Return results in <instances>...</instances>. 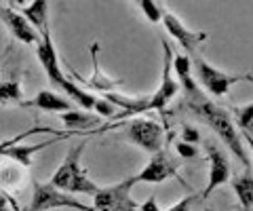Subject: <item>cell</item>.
Segmentation results:
<instances>
[{
    "instance_id": "cell-1",
    "label": "cell",
    "mask_w": 253,
    "mask_h": 211,
    "mask_svg": "<svg viewBox=\"0 0 253 211\" xmlns=\"http://www.w3.org/2000/svg\"><path fill=\"white\" fill-rule=\"evenodd\" d=\"M184 93H186L184 95L186 108H190V110L199 116V119L207 125L213 133H215L221 142L226 144L228 150H230L236 159L245 165V171H251V159L247 156V152H245V146L241 142L239 131H236L234 125H232L230 112H228L226 108H221L219 104H215V101H211L199 87L184 91Z\"/></svg>"
},
{
    "instance_id": "cell-2",
    "label": "cell",
    "mask_w": 253,
    "mask_h": 211,
    "mask_svg": "<svg viewBox=\"0 0 253 211\" xmlns=\"http://www.w3.org/2000/svg\"><path fill=\"white\" fill-rule=\"evenodd\" d=\"M84 146L86 144L81 142L78 146L70 148L66 159L61 161V165L55 169V173L49 179L51 186H55L57 190L66 192V194H72V197H76V194H89V197H93V194L99 190V186L84 173V169L81 165V156H83Z\"/></svg>"
},
{
    "instance_id": "cell-3",
    "label": "cell",
    "mask_w": 253,
    "mask_h": 211,
    "mask_svg": "<svg viewBox=\"0 0 253 211\" xmlns=\"http://www.w3.org/2000/svg\"><path fill=\"white\" fill-rule=\"evenodd\" d=\"M188 57H190V66H192V70L196 72V78H199V83L203 84V89L213 97H224L232 84L251 81V74L221 72V70H217L215 66H211L199 51L192 53V55H188ZM207 93H205V95H207Z\"/></svg>"
},
{
    "instance_id": "cell-4",
    "label": "cell",
    "mask_w": 253,
    "mask_h": 211,
    "mask_svg": "<svg viewBox=\"0 0 253 211\" xmlns=\"http://www.w3.org/2000/svg\"><path fill=\"white\" fill-rule=\"evenodd\" d=\"M135 175H129L112 186H99L93 194V211H137L139 203L131 197Z\"/></svg>"
},
{
    "instance_id": "cell-5",
    "label": "cell",
    "mask_w": 253,
    "mask_h": 211,
    "mask_svg": "<svg viewBox=\"0 0 253 211\" xmlns=\"http://www.w3.org/2000/svg\"><path fill=\"white\" fill-rule=\"evenodd\" d=\"M118 127L123 129V137L126 142L135 144L141 150L150 154H156L163 150L165 146V131L161 123L150 121V119H133L129 123H118Z\"/></svg>"
},
{
    "instance_id": "cell-6",
    "label": "cell",
    "mask_w": 253,
    "mask_h": 211,
    "mask_svg": "<svg viewBox=\"0 0 253 211\" xmlns=\"http://www.w3.org/2000/svg\"><path fill=\"white\" fill-rule=\"evenodd\" d=\"M53 209H76V211H93V207H86L72 194H66L57 190L49 182L41 184L34 182V190H32V199L28 209L23 211H53Z\"/></svg>"
},
{
    "instance_id": "cell-7",
    "label": "cell",
    "mask_w": 253,
    "mask_h": 211,
    "mask_svg": "<svg viewBox=\"0 0 253 211\" xmlns=\"http://www.w3.org/2000/svg\"><path fill=\"white\" fill-rule=\"evenodd\" d=\"M205 150H207V159H209V182L203 197L207 199L213 190L228 184V179L232 177V169H230V156L217 142H213V139L205 142Z\"/></svg>"
},
{
    "instance_id": "cell-8",
    "label": "cell",
    "mask_w": 253,
    "mask_h": 211,
    "mask_svg": "<svg viewBox=\"0 0 253 211\" xmlns=\"http://www.w3.org/2000/svg\"><path fill=\"white\" fill-rule=\"evenodd\" d=\"M169 177H177V165L175 161L169 156V152H165V148L161 152H156L150 156L148 165L135 173V182H144V184H163Z\"/></svg>"
},
{
    "instance_id": "cell-9",
    "label": "cell",
    "mask_w": 253,
    "mask_h": 211,
    "mask_svg": "<svg viewBox=\"0 0 253 211\" xmlns=\"http://www.w3.org/2000/svg\"><path fill=\"white\" fill-rule=\"evenodd\" d=\"M161 21H163L165 30H167V34H171L173 38H175V41L179 42L181 49L188 51L186 55H192V53L199 51L201 42H205V41H207V36H209L207 32H194V30L186 28L184 23H181V19L177 17V15L169 13L167 9H165Z\"/></svg>"
},
{
    "instance_id": "cell-10",
    "label": "cell",
    "mask_w": 253,
    "mask_h": 211,
    "mask_svg": "<svg viewBox=\"0 0 253 211\" xmlns=\"http://www.w3.org/2000/svg\"><path fill=\"white\" fill-rule=\"evenodd\" d=\"M0 21L4 23L9 34L23 44H38V41H41V34L30 26L21 13H17L9 4H0Z\"/></svg>"
},
{
    "instance_id": "cell-11",
    "label": "cell",
    "mask_w": 253,
    "mask_h": 211,
    "mask_svg": "<svg viewBox=\"0 0 253 211\" xmlns=\"http://www.w3.org/2000/svg\"><path fill=\"white\" fill-rule=\"evenodd\" d=\"M21 108H38V110H44V112H68V110H74V104L70 101L68 97L59 95L55 91H41L36 93L32 99H26L21 104Z\"/></svg>"
},
{
    "instance_id": "cell-12",
    "label": "cell",
    "mask_w": 253,
    "mask_h": 211,
    "mask_svg": "<svg viewBox=\"0 0 253 211\" xmlns=\"http://www.w3.org/2000/svg\"><path fill=\"white\" fill-rule=\"evenodd\" d=\"M97 51H99V42H93L91 44V57H93V76L91 78H83L81 74H74L72 76L76 78V81H81L83 84H86V87H91L93 91H101V93H114L118 89V84H121V81H112V78H108L104 72H101L99 68V57H97Z\"/></svg>"
},
{
    "instance_id": "cell-13",
    "label": "cell",
    "mask_w": 253,
    "mask_h": 211,
    "mask_svg": "<svg viewBox=\"0 0 253 211\" xmlns=\"http://www.w3.org/2000/svg\"><path fill=\"white\" fill-rule=\"evenodd\" d=\"M26 101L17 76H6L0 81V106H21Z\"/></svg>"
},
{
    "instance_id": "cell-14",
    "label": "cell",
    "mask_w": 253,
    "mask_h": 211,
    "mask_svg": "<svg viewBox=\"0 0 253 211\" xmlns=\"http://www.w3.org/2000/svg\"><path fill=\"white\" fill-rule=\"evenodd\" d=\"M101 119L97 114L93 112H86V110H68L61 114V123L66 125L68 131H83V129H89V127H95Z\"/></svg>"
},
{
    "instance_id": "cell-15",
    "label": "cell",
    "mask_w": 253,
    "mask_h": 211,
    "mask_svg": "<svg viewBox=\"0 0 253 211\" xmlns=\"http://www.w3.org/2000/svg\"><path fill=\"white\" fill-rule=\"evenodd\" d=\"M21 15L36 32H41L46 23H49V2L46 0H36L32 4L21 6Z\"/></svg>"
},
{
    "instance_id": "cell-16",
    "label": "cell",
    "mask_w": 253,
    "mask_h": 211,
    "mask_svg": "<svg viewBox=\"0 0 253 211\" xmlns=\"http://www.w3.org/2000/svg\"><path fill=\"white\" fill-rule=\"evenodd\" d=\"M171 70L177 74V84L179 87H184V91H190L194 89V78H192V66H190V57L186 53H177V55H173L171 59Z\"/></svg>"
},
{
    "instance_id": "cell-17",
    "label": "cell",
    "mask_w": 253,
    "mask_h": 211,
    "mask_svg": "<svg viewBox=\"0 0 253 211\" xmlns=\"http://www.w3.org/2000/svg\"><path fill=\"white\" fill-rule=\"evenodd\" d=\"M230 119L236 131H243L247 142H251V119H253V104H243V106H232L230 108Z\"/></svg>"
},
{
    "instance_id": "cell-18",
    "label": "cell",
    "mask_w": 253,
    "mask_h": 211,
    "mask_svg": "<svg viewBox=\"0 0 253 211\" xmlns=\"http://www.w3.org/2000/svg\"><path fill=\"white\" fill-rule=\"evenodd\" d=\"M232 188L239 197L241 205L245 211H251V201H253V179H251V171H243L241 175H236L232 179Z\"/></svg>"
},
{
    "instance_id": "cell-19",
    "label": "cell",
    "mask_w": 253,
    "mask_h": 211,
    "mask_svg": "<svg viewBox=\"0 0 253 211\" xmlns=\"http://www.w3.org/2000/svg\"><path fill=\"white\" fill-rule=\"evenodd\" d=\"M137 6H139V11L148 17L150 23H161L163 13H165L163 4H154V2H148V0H144V2H137Z\"/></svg>"
},
{
    "instance_id": "cell-20",
    "label": "cell",
    "mask_w": 253,
    "mask_h": 211,
    "mask_svg": "<svg viewBox=\"0 0 253 211\" xmlns=\"http://www.w3.org/2000/svg\"><path fill=\"white\" fill-rule=\"evenodd\" d=\"M179 142L196 146V144L201 142V133L192 127V125H184V127H181V139H179Z\"/></svg>"
},
{
    "instance_id": "cell-21",
    "label": "cell",
    "mask_w": 253,
    "mask_h": 211,
    "mask_svg": "<svg viewBox=\"0 0 253 211\" xmlns=\"http://www.w3.org/2000/svg\"><path fill=\"white\" fill-rule=\"evenodd\" d=\"M175 150H177V156H181V159H194V156L199 154L196 146H192V144H184V142H177Z\"/></svg>"
},
{
    "instance_id": "cell-22",
    "label": "cell",
    "mask_w": 253,
    "mask_h": 211,
    "mask_svg": "<svg viewBox=\"0 0 253 211\" xmlns=\"http://www.w3.org/2000/svg\"><path fill=\"white\" fill-rule=\"evenodd\" d=\"M192 201H194V197H186V199L177 201L175 205L169 207L167 211H190V207H192Z\"/></svg>"
},
{
    "instance_id": "cell-23",
    "label": "cell",
    "mask_w": 253,
    "mask_h": 211,
    "mask_svg": "<svg viewBox=\"0 0 253 211\" xmlns=\"http://www.w3.org/2000/svg\"><path fill=\"white\" fill-rule=\"evenodd\" d=\"M137 211H161L158 209V203H156L154 194H150V197L146 199V203H141V205L137 207Z\"/></svg>"
},
{
    "instance_id": "cell-24",
    "label": "cell",
    "mask_w": 253,
    "mask_h": 211,
    "mask_svg": "<svg viewBox=\"0 0 253 211\" xmlns=\"http://www.w3.org/2000/svg\"><path fill=\"white\" fill-rule=\"evenodd\" d=\"M0 211H11L9 205H6V197H4V194H0Z\"/></svg>"
}]
</instances>
